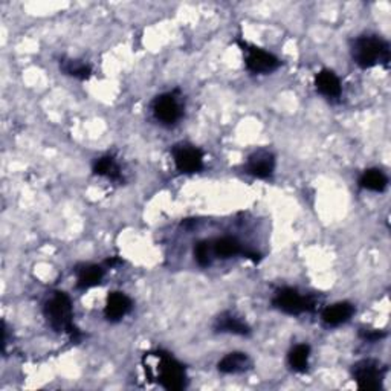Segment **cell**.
I'll return each mask as SVG.
<instances>
[{
    "label": "cell",
    "mask_w": 391,
    "mask_h": 391,
    "mask_svg": "<svg viewBox=\"0 0 391 391\" xmlns=\"http://www.w3.org/2000/svg\"><path fill=\"white\" fill-rule=\"evenodd\" d=\"M43 314L47 324L51 326L57 334H67L72 341H78L81 338V332L74 324L72 301L66 292H52V295L45 302Z\"/></svg>",
    "instance_id": "cell-1"
},
{
    "label": "cell",
    "mask_w": 391,
    "mask_h": 391,
    "mask_svg": "<svg viewBox=\"0 0 391 391\" xmlns=\"http://www.w3.org/2000/svg\"><path fill=\"white\" fill-rule=\"evenodd\" d=\"M351 57L363 69H370L376 64L387 67L390 63V45L378 35H361L351 43Z\"/></svg>",
    "instance_id": "cell-2"
},
{
    "label": "cell",
    "mask_w": 391,
    "mask_h": 391,
    "mask_svg": "<svg viewBox=\"0 0 391 391\" xmlns=\"http://www.w3.org/2000/svg\"><path fill=\"white\" fill-rule=\"evenodd\" d=\"M158 359V368H156V379L159 384L170 391H181L187 387V373L183 366L176 361L170 353L165 351H156L153 353Z\"/></svg>",
    "instance_id": "cell-3"
},
{
    "label": "cell",
    "mask_w": 391,
    "mask_h": 391,
    "mask_svg": "<svg viewBox=\"0 0 391 391\" xmlns=\"http://www.w3.org/2000/svg\"><path fill=\"white\" fill-rule=\"evenodd\" d=\"M387 367L376 359H363L351 367V376L359 390L378 391L382 387Z\"/></svg>",
    "instance_id": "cell-4"
},
{
    "label": "cell",
    "mask_w": 391,
    "mask_h": 391,
    "mask_svg": "<svg viewBox=\"0 0 391 391\" xmlns=\"http://www.w3.org/2000/svg\"><path fill=\"white\" fill-rule=\"evenodd\" d=\"M273 307L281 310L283 314L288 315H301L305 312H310L315 309V300L310 295H301L297 289L292 288H281L276 292L272 298Z\"/></svg>",
    "instance_id": "cell-5"
},
{
    "label": "cell",
    "mask_w": 391,
    "mask_h": 391,
    "mask_svg": "<svg viewBox=\"0 0 391 391\" xmlns=\"http://www.w3.org/2000/svg\"><path fill=\"white\" fill-rule=\"evenodd\" d=\"M237 43L242 47V51L246 54L244 63H246V69L251 74H259V75L271 74L273 71H277L281 66V62L278 58L273 54L265 51V49L249 45L243 40H239Z\"/></svg>",
    "instance_id": "cell-6"
},
{
    "label": "cell",
    "mask_w": 391,
    "mask_h": 391,
    "mask_svg": "<svg viewBox=\"0 0 391 391\" xmlns=\"http://www.w3.org/2000/svg\"><path fill=\"white\" fill-rule=\"evenodd\" d=\"M152 110L154 118L164 125H174L183 115L182 104L176 92H167L156 96L152 103Z\"/></svg>",
    "instance_id": "cell-7"
},
{
    "label": "cell",
    "mask_w": 391,
    "mask_h": 391,
    "mask_svg": "<svg viewBox=\"0 0 391 391\" xmlns=\"http://www.w3.org/2000/svg\"><path fill=\"white\" fill-rule=\"evenodd\" d=\"M174 165L181 173L193 174L203 169V152L190 144H178L173 147Z\"/></svg>",
    "instance_id": "cell-8"
},
{
    "label": "cell",
    "mask_w": 391,
    "mask_h": 391,
    "mask_svg": "<svg viewBox=\"0 0 391 391\" xmlns=\"http://www.w3.org/2000/svg\"><path fill=\"white\" fill-rule=\"evenodd\" d=\"M244 170L257 179H268L272 176L273 170H276V156H273L272 152L265 149L254 152L248 158Z\"/></svg>",
    "instance_id": "cell-9"
},
{
    "label": "cell",
    "mask_w": 391,
    "mask_h": 391,
    "mask_svg": "<svg viewBox=\"0 0 391 391\" xmlns=\"http://www.w3.org/2000/svg\"><path fill=\"white\" fill-rule=\"evenodd\" d=\"M133 302L132 300L123 292H110L107 295L106 307H104V317L107 321L116 322L121 321L129 312L132 310Z\"/></svg>",
    "instance_id": "cell-10"
},
{
    "label": "cell",
    "mask_w": 391,
    "mask_h": 391,
    "mask_svg": "<svg viewBox=\"0 0 391 391\" xmlns=\"http://www.w3.org/2000/svg\"><path fill=\"white\" fill-rule=\"evenodd\" d=\"M214 330L240 336H248L251 334V327L234 312H223V314H220L214 321Z\"/></svg>",
    "instance_id": "cell-11"
},
{
    "label": "cell",
    "mask_w": 391,
    "mask_h": 391,
    "mask_svg": "<svg viewBox=\"0 0 391 391\" xmlns=\"http://www.w3.org/2000/svg\"><path fill=\"white\" fill-rule=\"evenodd\" d=\"M353 314H355V306L351 305V302L341 301L322 310L321 318L324 321L326 326L338 327L341 324H344V322H347L351 317H353Z\"/></svg>",
    "instance_id": "cell-12"
},
{
    "label": "cell",
    "mask_w": 391,
    "mask_h": 391,
    "mask_svg": "<svg viewBox=\"0 0 391 391\" xmlns=\"http://www.w3.org/2000/svg\"><path fill=\"white\" fill-rule=\"evenodd\" d=\"M76 276V289L87 290L100 285L104 278V269L98 265H89V263H83L74 269Z\"/></svg>",
    "instance_id": "cell-13"
},
{
    "label": "cell",
    "mask_w": 391,
    "mask_h": 391,
    "mask_svg": "<svg viewBox=\"0 0 391 391\" xmlns=\"http://www.w3.org/2000/svg\"><path fill=\"white\" fill-rule=\"evenodd\" d=\"M315 87L317 91L322 95L329 98V100H336L341 96L342 86L336 74L330 69H322L315 76Z\"/></svg>",
    "instance_id": "cell-14"
},
{
    "label": "cell",
    "mask_w": 391,
    "mask_h": 391,
    "mask_svg": "<svg viewBox=\"0 0 391 391\" xmlns=\"http://www.w3.org/2000/svg\"><path fill=\"white\" fill-rule=\"evenodd\" d=\"M252 367V361L246 353H242V351H232L227 356H223L219 364L217 370L223 375H237L243 373Z\"/></svg>",
    "instance_id": "cell-15"
},
{
    "label": "cell",
    "mask_w": 391,
    "mask_h": 391,
    "mask_svg": "<svg viewBox=\"0 0 391 391\" xmlns=\"http://www.w3.org/2000/svg\"><path fill=\"white\" fill-rule=\"evenodd\" d=\"M94 173L96 176H101V178H107L115 182L123 181L121 167L112 154H106V156H101V158H98L94 162Z\"/></svg>",
    "instance_id": "cell-16"
},
{
    "label": "cell",
    "mask_w": 391,
    "mask_h": 391,
    "mask_svg": "<svg viewBox=\"0 0 391 391\" xmlns=\"http://www.w3.org/2000/svg\"><path fill=\"white\" fill-rule=\"evenodd\" d=\"M388 185V178L385 173L379 169H368L366 170L359 178V187L375 191V193H382Z\"/></svg>",
    "instance_id": "cell-17"
},
{
    "label": "cell",
    "mask_w": 391,
    "mask_h": 391,
    "mask_svg": "<svg viewBox=\"0 0 391 391\" xmlns=\"http://www.w3.org/2000/svg\"><path fill=\"white\" fill-rule=\"evenodd\" d=\"M310 347L307 344H298L293 347L288 355V363L290 368L297 373H306L309 368Z\"/></svg>",
    "instance_id": "cell-18"
},
{
    "label": "cell",
    "mask_w": 391,
    "mask_h": 391,
    "mask_svg": "<svg viewBox=\"0 0 391 391\" xmlns=\"http://www.w3.org/2000/svg\"><path fill=\"white\" fill-rule=\"evenodd\" d=\"M60 69L69 76L78 78V80H89L92 75V67L81 60H74V58H63L60 60Z\"/></svg>",
    "instance_id": "cell-19"
},
{
    "label": "cell",
    "mask_w": 391,
    "mask_h": 391,
    "mask_svg": "<svg viewBox=\"0 0 391 391\" xmlns=\"http://www.w3.org/2000/svg\"><path fill=\"white\" fill-rule=\"evenodd\" d=\"M212 254L220 259H230L232 256H237V254H244L242 244L232 237H222L217 239L211 244Z\"/></svg>",
    "instance_id": "cell-20"
},
{
    "label": "cell",
    "mask_w": 391,
    "mask_h": 391,
    "mask_svg": "<svg viewBox=\"0 0 391 391\" xmlns=\"http://www.w3.org/2000/svg\"><path fill=\"white\" fill-rule=\"evenodd\" d=\"M211 254L212 248L208 242H199L194 246V260L198 261L200 268H207L211 265Z\"/></svg>",
    "instance_id": "cell-21"
},
{
    "label": "cell",
    "mask_w": 391,
    "mask_h": 391,
    "mask_svg": "<svg viewBox=\"0 0 391 391\" xmlns=\"http://www.w3.org/2000/svg\"><path fill=\"white\" fill-rule=\"evenodd\" d=\"M359 336L367 342H378L382 338H385V332L382 330H371V329H361Z\"/></svg>",
    "instance_id": "cell-22"
},
{
    "label": "cell",
    "mask_w": 391,
    "mask_h": 391,
    "mask_svg": "<svg viewBox=\"0 0 391 391\" xmlns=\"http://www.w3.org/2000/svg\"><path fill=\"white\" fill-rule=\"evenodd\" d=\"M121 263H123V260H120V259H116V257H113V259L106 260V263H104V265H106V266H109V268H115V266H118V265H121Z\"/></svg>",
    "instance_id": "cell-23"
}]
</instances>
